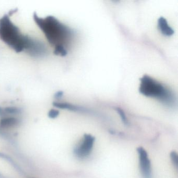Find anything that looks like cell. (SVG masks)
Returning <instances> with one entry per match:
<instances>
[{
    "mask_svg": "<svg viewBox=\"0 0 178 178\" xmlns=\"http://www.w3.org/2000/svg\"><path fill=\"white\" fill-rule=\"evenodd\" d=\"M64 92L63 91H58L54 94V98L56 99H60L63 96Z\"/></svg>",
    "mask_w": 178,
    "mask_h": 178,
    "instance_id": "9a60e30c",
    "label": "cell"
},
{
    "mask_svg": "<svg viewBox=\"0 0 178 178\" xmlns=\"http://www.w3.org/2000/svg\"><path fill=\"white\" fill-rule=\"evenodd\" d=\"M137 151L139 154L140 170L143 178H152L151 163L147 151L142 147L137 148Z\"/></svg>",
    "mask_w": 178,
    "mask_h": 178,
    "instance_id": "8992f818",
    "label": "cell"
},
{
    "mask_svg": "<svg viewBox=\"0 0 178 178\" xmlns=\"http://www.w3.org/2000/svg\"><path fill=\"white\" fill-rule=\"evenodd\" d=\"M67 50L63 46H57L54 47V53L57 56H66L67 54Z\"/></svg>",
    "mask_w": 178,
    "mask_h": 178,
    "instance_id": "30bf717a",
    "label": "cell"
},
{
    "mask_svg": "<svg viewBox=\"0 0 178 178\" xmlns=\"http://www.w3.org/2000/svg\"><path fill=\"white\" fill-rule=\"evenodd\" d=\"M59 113H60V112L59 110L53 109L50 110L48 112V116L50 118L55 119L58 116Z\"/></svg>",
    "mask_w": 178,
    "mask_h": 178,
    "instance_id": "5bb4252c",
    "label": "cell"
},
{
    "mask_svg": "<svg viewBox=\"0 0 178 178\" xmlns=\"http://www.w3.org/2000/svg\"><path fill=\"white\" fill-rule=\"evenodd\" d=\"M33 18L50 44L54 47L61 46L66 48L68 47L74 36V31L73 29L53 16L42 18L35 13Z\"/></svg>",
    "mask_w": 178,
    "mask_h": 178,
    "instance_id": "6da1fadb",
    "label": "cell"
},
{
    "mask_svg": "<svg viewBox=\"0 0 178 178\" xmlns=\"http://www.w3.org/2000/svg\"><path fill=\"white\" fill-rule=\"evenodd\" d=\"M4 110L6 114H17L21 112V110L19 108L14 107H6L4 108Z\"/></svg>",
    "mask_w": 178,
    "mask_h": 178,
    "instance_id": "8fae6325",
    "label": "cell"
},
{
    "mask_svg": "<svg viewBox=\"0 0 178 178\" xmlns=\"http://www.w3.org/2000/svg\"><path fill=\"white\" fill-rule=\"evenodd\" d=\"M139 91L148 97L154 98L166 106H174L176 97L173 91L165 85L147 75L140 79Z\"/></svg>",
    "mask_w": 178,
    "mask_h": 178,
    "instance_id": "7a4b0ae2",
    "label": "cell"
},
{
    "mask_svg": "<svg viewBox=\"0 0 178 178\" xmlns=\"http://www.w3.org/2000/svg\"><path fill=\"white\" fill-rule=\"evenodd\" d=\"M53 106L56 108H60L62 109H67L75 112H91L87 109L81 107L79 106H75L72 104H68L66 102H54L53 103Z\"/></svg>",
    "mask_w": 178,
    "mask_h": 178,
    "instance_id": "52a82bcc",
    "label": "cell"
},
{
    "mask_svg": "<svg viewBox=\"0 0 178 178\" xmlns=\"http://www.w3.org/2000/svg\"><path fill=\"white\" fill-rule=\"evenodd\" d=\"M170 158L173 164L176 167V168H177L178 165V154L176 151H172L170 153Z\"/></svg>",
    "mask_w": 178,
    "mask_h": 178,
    "instance_id": "4fadbf2b",
    "label": "cell"
},
{
    "mask_svg": "<svg viewBox=\"0 0 178 178\" xmlns=\"http://www.w3.org/2000/svg\"><path fill=\"white\" fill-rule=\"evenodd\" d=\"M5 114V112L4 111V109H2L1 107H0V116H4Z\"/></svg>",
    "mask_w": 178,
    "mask_h": 178,
    "instance_id": "2e32d148",
    "label": "cell"
},
{
    "mask_svg": "<svg viewBox=\"0 0 178 178\" xmlns=\"http://www.w3.org/2000/svg\"><path fill=\"white\" fill-rule=\"evenodd\" d=\"M29 37L21 33L8 15H4L0 19V39L15 52L19 53L25 51Z\"/></svg>",
    "mask_w": 178,
    "mask_h": 178,
    "instance_id": "3957f363",
    "label": "cell"
},
{
    "mask_svg": "<svg viewBox=\"0 0 178 178\" xmlns=\"http://www.w3.org/2000/svg\"><path fill=\"white\" fill-rule=\"evenodd\" d=\"M116 111L118 113V114H119V116L121 117L123 123L125 125H128V120L127 119L126 115L125 114L124 111L122 110L121 108H116Z\"/></svg>",
    "mask_w": 178,
    "mask_h": 178,
    "instance_id": "7c38bea8",
    "label": "cell"
},
{
    "mask_svg": "<svg viewBox=\"0 0 178 178\" xmlns=\"http://www.w3.org/2000/svg\"><path fill=\"white\" fill-rule=\"evenodd\" d=\"M158 28L162 34L166 36L170 37L174 33V29L169 26L167 19L163 17H160L158 19Z\"/></svg>",
    "mask_w": 178,
    "mask_h": 178,
    "instance_id": "ba28073f",
    "label": "cell"
},
{
    "mask_svg": "<svg viewBox=\"0 0 178 178\" xmlns=\"http://www.w3.org/2000/svg\"><path fill=\"white\" fill-rule=\"evenodd\" d=\"M95 141V138L93 135L85 134L84 135L82 143L75 148V155L79 158H85L88 157L91 153Z\"/></svg>",
    "mask_w": 178,
    "mask_h": 178,
    "instance_id": "5b68a950",
    "label": "cell"
},
{
    "mask_svg": "<svg viewBox=\"0 0 178 178\" xmlns=\"http://www.w3.org/2000/svg\"><path fill=\"white\" fill-rule=\"evenodd\" d=\"M19 120L14 117H4L0 121V126L2 128H10L18 124Z\"/></svg>",
    "mask_w": 178,
    "mask_h": 178,
    "instance_id": "9c48e42d",
    "label": "cell"
},
{
    "mask_svg": "<svg viewBox=\"0 0 178 178\" xmlns=\"http://www.w3.org/2000/svg\"><path fill=\"white\" fill-rule=\"evenodd\" d=\"M25 52L33 58H43L47 54L45 44L39 40L29 37Z\"/></svg>",
    "mask_w": 178,
    "mask_h": 178,
    "instance_id": "277c9868",
    "label": "cell"
}]
</instances>
